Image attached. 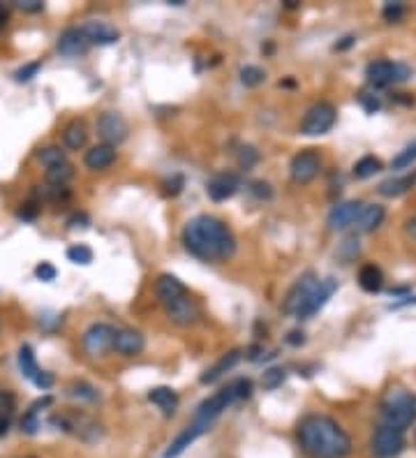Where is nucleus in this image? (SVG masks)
<instances>
[{"mask_svg":"<svg viewBox=\"0 0 416 458\" xmlns=\"http://www.w3.org/2000/svg\"><path fill=\"white\" fill-rule=\"evenodd\" d=\"M187 253L204 262H224L236 253V238L222 220L213 215H197L183 229Z\"/></svg>","mask_w":416,"mask_h":458,"instance_id":"f257e3e1","label":"nucleus"},{"mask_svg":"<svg viewBox=\"0 0 416 458\" xmlns=\"http://www.w3.org/2000/svg\"><path fill=\"white\" fill-rule=\"evenodd\" d=\"M298 442L310 458H347L352 454V437L336 419L310 414L298 426Z\"/></svg>","mask_w":416,"mask_h":458,"instance_id":"f03ea898","label":"nucleus"},{"mask_svg":"<svg viewBox=\"0 0 416 458\" xmlns=\"http://www.w3.org/2000/svg\"><path fill=\"white\" fill-rule=\"evenodd\" d=\"M380 414L384 426L405 433L416 422V396L400 387L389 389L382 398Z\"/></svg>","mask_w":416,"mask_h":458,"instance_id":"7ed1b4c3","label":"nucleus"},{"mask_svg":"<svg viewBox=\"0 0 416 458\" xmlns=\"http://www.w3.org/2000/svg\"><path fill=\"white\" fill-rule=\"evenodd\" d=\"M250 394H252V382L250 380H243V377L236 380V382H232L229 387H224V389L217 391V394H213L211 398H206L204 403L197 407L194 422H202V424L213 426L215 419L220 417L227 407H229L232 403H236V400L248 398Z\"/></svg>","mask_w":416,"mask_h":458,"instance_id":"20e7f679","label":"nucleus"},{"mask_svg":"<svg viewBox=\"0 0 416 458\" xmlns=\"http://www.w3.org/2000/svg\"><path fill=\"white\" fill-rule=\"evenodd\" d=\"M338 118V111L331 102H317L308 109L303 123H301V132L306 137H319L333 128V123Z\"/></svg>","mask_w":416,"mask_h":458,"instance_id":"39448f33","label":"nucleus"},{"mask_svg":"<svg viewBox=\"0 0 416 458\" xmlns=\"http://www.w3.org/2000/svg\"><path fill=\"white\" fill-rule=\"evenodd\" d=\"M51 424L63 428L65 433L81 437L83 442H98L102 437V428L86 414H53Z\"/></svg>","mask_w":416,"mask_h":458,"instance_id":"423d86ee","label":"nucleus"},{"mask_svg":"<svg viewBox=\"0 0 416 458\" xmlns=\"http://www.w3.org/2000/svg\"><path fill=\"white\" fill-rule=\"evenodd\" d=\"M162 308L167 312V317L174 324H178V327H194V324L202 320V305L197 303V299H192L190 292H185L174 301L165 303Z\"/></svg>","mask_w":416,"mask_h":458,"instance_id":"0eeeda50","label":"nucleus"},{"mask_svg":"<svg viewBox=\"0 0 416 458\" xmlns=\"http://www.w3.org/2000/svg\"><path fill=\"white\" fill-rule=\"evenodd\" d=\"M412 72L407 65H400V63H391V61H373L368 63L365 68V76L368 81H370L375 88H384V86H389L393 81H405Z\"/></svg>","mask_w":416,"mask_h":458,"instance_id":"6e6552de","label":"nucleus"},{"mask_svg":"<svg viewBox=\"0 0 416 458\" xmlns=\"http://www.w3.org/2000/svg\"><path fill=\"white\" fill-rule=\"evenodd\" d=\"M113 338H116V329L109 324H93L81 336V347L86 350L88 357H102L109 350H113Z\"/></svg>","mask_w":416,"mask_h":458,"instance_id":"1a4fd4ad","label":"nucleus"},{"mask_svg":"<svg viewBox=\"0 0 416 458\" xmlns=\"http://www.w3.org/2000/svg\"><path fill=\"white\" fill-rule=\"evenodd\" d=\"M370 449L377 458H395L405 449V433L389 426H380L370 440Z\"/></svg>","mask_w":416,"mask_h":458,"instance_id":"9d476101","label":"nucleus"},{"mask_svg":"<svg viewBox=\"0 0 416 458\" xmlns=\"http://www.w3.org/2000/svg\"><path fill=\"white\" fill-rule=\"evenodd\" d=\"M128 121L120 116V113L116 111H104L100 113V118H98V135L102 137L104 144H109L116 148L118 144H123V141L128 139Z\"/></svg>","mask_w":416,"mask_h":458,"instance_id":"9b49d317","label":"nucleus"},{"mask_svg":"<svg viewBox=\"0 0 416 458\" xmlns=\"http://www.w3.org/2000/svg\"><path fill=\"white\" fill-rule=\"evenodd\" d=\"M321 171V160L315 151H301L289 162V174L294 178V183L308 185L310 180H315Z\"/></svg>","mask_w":416,"mask_h":458,"instance_id":"f8f14e48","label":"nucleus"},{"mask_svg":"<svg viewBox=\"0 0 416 458\" xmlns=\"http://www.w3.org/2000/svg\"><path fill=\"white\" fill-rule=\"evenodd\" d=\"M19 368H21V373L24 377H28L33 382V385L37 389H51L53 387V375L51 373H46V370H42L40 366H37V359H35V352L31 345H21V350H19Z\"/></svg>","mask_w":416,"mask_h":458,"instance_id":"ddd939ff","label":"nucleus"},{"mask_svg":"<svg viewBox=\"0 0 416 458\" xmlns=\"http://www.w3.org/2000/svg\"><path fill=\"white\" fill-rule=\"evenodd\" d=\"M317 285H319V280L315 278V273L301 275V278L291 285V290L287 292L285 303H282V310H285L287 315H296L301 308H303V303L308 301L310 294L315 292Z\"/></svg>","mask_w":416,"mask_h":458,"instance_id":"4468645a","label":"nucleus"},{"mask_svg":"<svg viewBox=\"0 0 416 458\" xmlns=\"http://www.w3.org/2000/svg\"><path fill=\"white\" fill-rule=\"evenodd\" d=\"M338 290V280L336 278H326V280H319V285L315 287V292L310 294L308 301L303 303V308L296 312L298 320H310L312 315H317L321 308L326 305V301L333 297Z\"/></svg>","mask_w":416,"mask_h":458,"instance_id":"2eb2a0df","label":"nucleus"},{"mask_svg":"<svg viewBox=\"0 0 416 458\" xmlns=\"http://www.w3.org/2000/svg\"><path fill=\"white\" fill-rule=\"evenodd\" d=\"M361 213H363V202H358V199H354V202H343L331 208L328 227L333 229V232H343L349 225H354L358 218H361Z\"/></svg>","mask_w":416,"mask_h":458,"instance_id":"dca6fc26","label":"nucleus"},{"mask_svg":"<svg viewBox=\"0 0 416 458\" xmlns=\"http://www.w3.org/2000/svg\"><path fill=\"white\" fill-rule=\"evenodd\" d=\"M56 46H58V54L65 56V58H77V56H83L88 51L90 42L81 28H68V31L61 33Z\"/></svg>","mask_w":416,"mask_h":458,"instance_id":"f3484780","label":"nucleus"},{"mask_svg":"<svg viewBox=\"0 0 416 458\" xmlns=\"http://www.w3.org/2000/svg\"><path fill=\"white\" fill-rule=\"evenodd\" d=\"M208 431H211V426L202 424V422H194V419H192V424H187L183 431L176 435V440L169 444V449L165 452V458H178L187 449V447H190L194 440H199V437L204 433H208Z\"/></svg>","mask_w":416,"mask_h":458,"instance_id":"a211bd4d","label":"nucleus"},{"mask_svg":"<svg viewBox=\"0 0 416 458\" xmlns=\"http://www.w3.org/2000/svg\"><path fill=\"white\" fill-rule=\"evenodd\" d=\"M146 347V338L135 329H120L113 338V352H118L123 357H135L141 355Z\"/></svg>","mask_w":416,"mask_h":458,"instance_id":"6ab92c4d","label":"nucleus"},{"mask_svg":"<svg viewBox=\"0 0 416 458\" xmlns=\"http://www.w3.org/2000/svg\"><path fill=\"white\" fill-rule=\"evenodd\" d=\"M241 188V178L236 176V174H217L213 176L211 180H208V197L213 199V202H224V199H229L236 190Z\"/></svg>","mask_w":416,"mask_h":458,"instance_id":"aec40b11","label":"nucleus"},{"mask_svg":"<svg viewBox=\"0 0 416 458\" xmlns=\"http://www.w3.org/2000/svg\"><path fill=\"white\" fill-rule=\"evenodd\" d=\"M81 31L86 33L90 44H113V42H118V37H120L116 28L107 21H88L81 26Z\"/></svg>","mask_w":416,"mask_h":458,"instance_id":"412c9836","label":"nucleus"},{"mask_svg":"<svg viewBox=\"0 0 416 458\" xmlns=\"http://www.w3.org/2000/svg\"><path fill=\"white\" fill-rule=\"evenodd\" d=\"M239 361H241V350H232V352H227L224 357H220V359H217L215 364L211 366V368L206 370V373L199 377V382H202V385H213V382H217V380H220L224 373H229V370H232L236 364H239Z\"/></svg>","mask_w":416,"mask_h":458,"instance_id":"4be33fe9","label":"nucleus"},{"mask_svg":"<svg viewBox=\"0 0 416 458\" xmlns=\"http://www.w3.org/2000/svg\"><path fill=\"white\" fill-rule=\"evenodd\" d=\"M185 292H187V287L176 278V275L165 273V275H160L157 283H155V294H157L160 305L174 301L176 297H181V294H185Z\"/></svg>","mask_w":416,"mask_h":458,"instance_id":"5701e85b","label":"nucleus"},{"mask_svg":"<svg viewBox=\"0 0 416 458\" xmlns=\"http://www.w3.org/2000/svg\"><path fill=\"white\" fill-rule=\"evenodd\" d=\"M113 160H116V148L109 146V144H98V146H93L90 151H86V158H83V162H86V167L93 169V171H102V169L111 167Z\"/></svg>","mask_w":416,"mask_h":458,"instance_id":"b1692460","label":"nucleus"},{"mask_svg":"<svg viewBox=\"0 0 416 458\" xmlns=\"http://www.w3.org/2000/svg\"><path fill=\"white\" fill-rule=\"evenodd\" d=\"M358 285H361V290L368 292V294L382 292V287H384V273H382L380 266L363 264L361 271H358Z\"/></svg>","mask_w":416,"mask_h":458,"instance_id":"393cba45","label":"nucleus"},{"mask_svg":"<svg viewBox=\"0 0 416 458\" xmlns=\"http://www.w3.org/2000/svg\"><path fill=\"white\" fill-rule=\"evenodd\" d=\"M88 141V130H86V123L83 121H72L65 126L63 130V144L68 146L70 151H79L86 146Z\"/></svg>","mask_w":416,"mask_h":458,"instance_id":"a878e982","label":"nucleus"},{"mask_svg":"<svg viewBox=\"0 0 416 458\" xmlns=\"http://www.w3.org/2000/svg\"><path fill=\"white\" fill-rule=\"evenodd\" d=\"M148 400L153 405H157L162 412L169 417V414H174L176 412V407H178V394L174 389H169V387H155V389H150L148 391Z\"/></svg>","mask_w":416,"mask_h":458,"instance_id":"bb28decb","label":"nucleus"},{"mask_svg":"<svg viewBox=\"0 0 416 458\" xmlns=\"http://www.w3.org/2000/svg\"><path fill=\"white\" fill-rule=\"evenodd\" d=\"M416 183V171L414 174H407V176H398V178H389V180H382L380 188H377V193H380L382 197H400L405 195L407 190Z\"/></svg>","mask_w":416,"mask_h":458,"instance_id":"cd10ccee","label":"nucleus"},{"mask_svg":"<svg viewBox=\"0 0 416 458\" xmlns=\"http://www.w3.org/2000/svg\"><path fill=\"white\" fill-rule=\"evenodd\" d=\"M384 215H386V211H384V206H380V204L363 206V213L356 220L358 229H361V232H375V229L384 223Z\"/></svg>","mask_w":416,"mask_h":458,"instance_id":"c85d7f7f","label":"nucleus"},{"mask_svg":"<svg viewBox=\"0 0 416 458\" xmlns=\"http://www.w3.org/2000/svg\"><path fill=\"white\" fill-rule=\"evenodd\" d=\"M46 405H51V398L46 396L42 400H35V403L31 405V409L24 414L21 419V431L28 433V435H35L37 431H40V419H37V412H40V407H46Z\"/></svg>","mask_w":416,"mask_h":458,"instance_id":"c756f323","label":"nucleus"},{"mask_svg":"<svg viewBox=\"0 0 416 458\" xmlns=\"http://www.w3.org/2000/svg\"><path fill=\"white\" fill-rule=\"evenodd\" d=\"M382 160L380 158H375V156H365V158H361L354 165V176L358 178V180H365V178H370V176H375L377 171H382Z\"/></svg>","mask_w":416,"mask_h":458,"instance_id":"7c9ffc66","label":"nucleus"},{"mask_svg":"<svg viewBox=\"0 0 416 458\" xmlns=\"http://www.w3.org/2000/svg\"><path fill=\"white\" fill-rule=\"evenodd\" d=\"M74 176V167L70 162H61V165L46 169V183L49 185H68V180Z\"/></svg>","mask_w":416,"mask_h":458,"instance_id":"2f4dec72","label":"nucleus"},{"mask_svg":"<svg viewBox=\"0 0 416 458\" xmlns=\"http://www.w3.org/2000/svg\"><path fill=\"white\" fill-rule=\"evenodd\" d=\"M68 396L70 398H77V400H88V403H93V400H98V389L88 385V382H72V385L68 387Z\"/></svg>","mask_w":416,"mask_h":458,"instance_id":"473e14b6","label":"nucleus"},{"mask_svg":"<svg viewBox=\"0 0 416 458\" xmlns=\"http://www.w3.org/2000/svg\"><path fill=\"white\" fill-rule=\"evenodd\" d=\"M37 160H40L46 169L61 165V162H68L65 160V151L61 146H44L40 153H37Z\"/></svg>","mask_w":416,"mask_h":458,"instance_id":"72a5a7b5","label":"nucleus"},{"mask_svg":"<svg viewBox=\"0 0 416 458\" xmlns=\"http://www.w3.org/2000/svg\"><path fill=\"white\" fill-rule=\"evenodd\" d=\"M264 79H266V72L257 68V65H245L241 70V83L248 86V88H254V86L264 83Z\"/></svg>","mask_w":416,"mask_h":458,"instance_id":"f704fd0d","label":"nucleus"},{"mask_svg":"<svg viewBox=\"0 0 416 458\" xmlns=\"http://www.w3.org/2000/svg\"><path fill=\"white\" fill-rule=\"evenodd\" d=\"M414 160H416V139L412 141V144L405 146L398 156L391 160V167L393 169H407V167H412Z\"/></svg>","mask_w":416,"mask_h":458,"instance_id":"c9c22d12","label":"nucleus"},{"mask_svg":"<svg viewBox=\"0 0 416 458\" xmlns=\"http://www.w3.org/2000/svg\"><path fill=\"white\" fill-rule=\"evenodd\" d=\"M68 260L74 262V264H81V266H86L93 262V250L88 245H83V243H77V245H70L68 248Z\"/></svg>","mask_w":416,"mask_h":458,"instance_id":"e433bc0d","label":"nucleus"},{"mask_svg":"<svg viewBox=\"0 0 416 458\" xmlns=\"http://www.w3.org/2000/svg\"><path fill=\"white\" fill-rule=\"evenodd\" d=\"M236 162H239L241 169H252L259 162V151L254 146H241L236 153Z\"/></svg>","mask_w":416,"mask_h":458,"instance_id":"4c0bfd02","label":"nucleus"},{"mask_svg":"<svg viewBox=\"0 0 416 458\" xmlns=\"http://www.w3.org/2000/svg\"><path fill=\"white\" fill-rule=\"evenodd\" d=\"M285 370L282 368H269L266 373H264L261 377V387L266 389V391H273V389H278L282 382H285Z\"/></svg>","mask_w":416,"mask_h":458,"instance_id":"58836bf2","label":"nucleus"},{"mask_svg":"<svg viewBox=\"0 0 416 458\" xmlns=\"http://www.w3.org/2000/svg\"><path fill=\"white\" fill-rule=\"evenodd\" d=\"M42 70V61H33V63H26L24 68H19L16 72H14V79L19 81V83H26V81H31L33 76Z\"/></svg>","mask_w":416,"mask_h":458,"instance_id":"ea45409f","label":"nucleus"},{"mask_svg":"<svg viewBox=\"0 0 416 458\" xmlns=\"http://www.w3.org/2000/svg\"><path fill=\"white\" fill-rule=\"evenodd\" d=\"M382 14H384V19L389 24H398L400 19L405 16V5L402 3H386L384 9H382Z\"/></svg>","mask_w":416,"mask_h":458,"instance_id":"a19ab883","label":"nucleus"},{"mask_svg":"<svg viewBox=\"0 0 416 458\" xmlns=\"http://www.w3.org/2000/svg\"><path fill=\"white\" fill-rule=\"evenodd\" d=\"M42 197L51 199V202H65V199H70V190L68 185H49L42 193Z\"/></svg>","mask_w":416,"mask_h":458,"instance_id":"79ce46f5","label":"nucleus"},{"mask_svg":"<svg viewBox=\"0 0 416 458\" xmlns=\"http://www.w3.org/2000/svg\"><path fill=\"white\" fill-rule=\"evenodd\" d=\"M35 275H37L40 280H44V283H51V280H56V275H58V271H56L53 264L42 262V264L35 266Z\"/></svg>","mask_w":416,"mask_h":458,"instance_id":"37998d69","label":"nucleus"},{"mask_svg":"<svg viewBox=\"0 0 416 458\" xmlns=\"http://www.w3.org/2000/svg\"><path fill=\"white\" fill-rule=\"evenodd\" d=\"M250 193L257 197V199H271L273 197V188L269 183H264V180H252L250 183Z\"/></svg>","mask_w":416,"mask_h":458,"instance_id":"c03bdc74","label":"nucleus"},{"mask_svg":"<svg viewBox=\"0 0 416 458\" xmlns=\"http://www.w3.org/2000/svg\"><path fill=\"white\" fill-rule=\"evenodd\" d=\"M16 215L21 218V220H35V218L40 215V204H37V202H26L16 211Z\"/></svg>","mask_w":416,"mask_h":458,"instance_id":"a18cd8bd","label":"nucleus"},{"mask_svg":"<svg viewBox=\"0 0 416 458\" xmlns=\"http://www.w3.org/2000/svg\"><path fill=\"white\" fill-rule=\"evenodd\" d=\"M358 102L363 104V109H365L368 113H375L377 109L382 107L380 98H377V95H370V93H361V95H358Z\"/></svg>","mask_w":416,"mask_h":458,"instance_id":"49530a36","label":"nucleus"},{"mask_svg":"<svg viewBox=\"0 0 416 458\" xmlns=\"http://www.w3.org/2000/svg\"><path fill=\"white\" fill-rule=\"evenodd\" d=\"M16 7L24 9V12H28V14H35V12H42L44 3H42V0H19Z\"/></svg>","mask_w":416,"mask_h":458,"instance_id":"de8ad7c7","label":"nucleus"},{"mask_svg":"<svg viewBox=\"0 0 416 458\" xmlns=\"http://www.w3.org/2000/svg\"><path fill=\"white\" fill-rule=\"evenodd\" d=\"M0 409H3V414L14 409V396L9 391H0Z\"/></svg>","mask_w":416,"mask_h":458,"instance_id":"09e8293b","label":"nucleus"},{"mask_svg":"<svg viewBox=\"0 0 416 458\" xmlns=\"http://www.w3.org/2000/svg\"><path fill=\"white\" fill-rule=\"evenodd\" d=\"M181 188H183V178L176 176L174 180H169L167 183V195H178L181 193Z\"/></svg>","mask_w":416,"mask_h":458,"instance_id":"8fccbe9b","label":"nucleus"},{"mask_svg":"<svg viewBox=\"0 0 416 458\" xmlns=\"http://www.w3.org/2000/svg\"><path fill=\"white\" fill-rule=\"evenodd\" d=\"M287 342H289V345H294V347H296V345H303V342H306V336H303V333H301V331H291L289 336H287Z\"/></svg>","mask_w":416,"mask_h":458,"instance_id":"3c124183","label":"nucleus"},{"mask_svg":"<svg viewBox=\"0 0 416 458\" xmlns=\"http://www.w3.org/2000/svg\"><path fill=\"white\" fill-rule=\"evenodd\" d=\"M405 234L412 236V238H416V213L410 215L407 220H405Z\"/></svg>","mask_w":416,"mask_h":458,"instance_id":"603ef678","label":"nucleus"},{"mask_svg":"<svg viewBox=\"0 0 416 458\" xmlns=\"http://www.w3.org/2000/svg\"><path fill=\"white\" fill-rule=\"evenodd\" d=\"M356 42V37H352V35H347V37H343V42L340 44H336V49L338 51H343V49H349V46H352Z\"/></svg>","mask_w":416,"mask_h":458,"instance_id":"864d4df0","label":"nucleus"},{"mask_svg":"<svg viewBox=\"0 0 416 458\" xmlns=\"http://www.w3.org/2000/svg\"><path fill=\"white\" fill-rule=\"evenodd\" d=\"M7 19H9V9L0 3V31H3V28L7 26Z\"/></svg>","mask_w":416,"mask_h":458,"instance_id":"5fc2aeb1","label":"nucleus"},{"mask_svg":"<svg viewBox=\"0 0 416 458\" xmlns=\"http://www.w3.org/2000/svg\"><path fill=\"white\" fill-rule=\"evenodd\" d=\"M7 431H9V419L5 414H0V437L7 435Z\"/></svg>","mask_w":416,"mask_h":458,"instance_id":"6e6d98bb","label":"nucleus"},{"mask_svg":"<svg viewBox=\"0 0 416 458\" xmlns=\"http://www.w3.org/2000/svg\"><path fill=\"white\" fill-rule=\"evenodd\" d=\"M285 5H287V7H298L296 0H285Z\"/></svg>","mask_w":416,"mask_h":458,"instance_id":"4d7b16f0","label":"nucleus"}]
</instances>
